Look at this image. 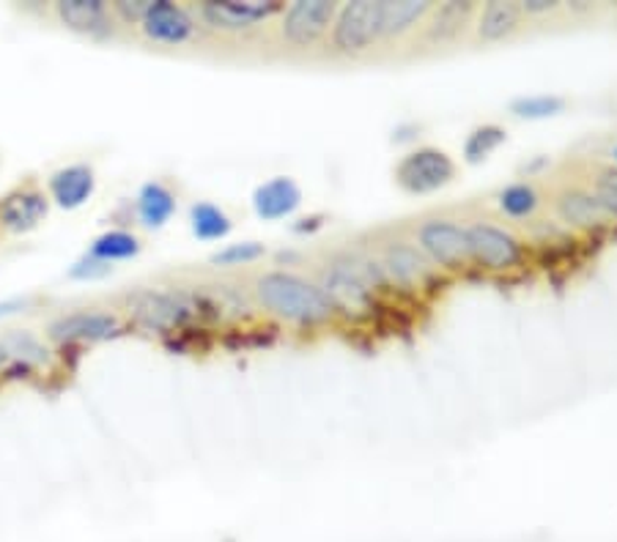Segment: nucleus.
Returning <instances> with one entry per match:
<instances>
[{
    "label": "nucleus",
    "mask_w": 617,
    "mask_h": 542,
    "mask_svg": "<svg viewBox=\"0 0 617 542\" xmlns=\"http://www.w3.org/2000/svg\"><path fill=\"white\" fill-rule=\"evenodd\" d=\"M255 299L275 318L289 324L313 326L335 316V305L324 288L294 272H266L255 279Z\"/></svg>",
    "instance_id": "f257e3e1"
},
{
    "label": "nucleus",
    "mask_w": 617,
    "mask_h": 542,
    "mask_svg": "<svg viewBox=\"0 0 617 542\" xmlns=\"http://www.w3.org/2000/svg\"><path fill=\"white\" fill-rule=\"evenodd\" d=\"M281 0H206L195 6L198 25L223 37H244L281 17Z\"/></svg>",
    "instance_id": "f03ea898"
},
{
    "label": "nucleus",
    "mask_w": 617,
    "mask_h": 542,
    "mask_svg": "<svg viewBox=\"0 0 617 542\" xmlns=\"http://www.w3.org/2000/svg\"><path fill=\"white\" fill-rule=\"evenodd\" d=\"M330 39H333V50L346 58L374 50L382 42L380 0H352V3L337 6Z\"/></svg>",
    "instance_id": "7ed1b4c3"
},
{
    "label": "nucleus",
    "mask_w": 617,
    "mask_h": 542,
    "mask_svg": "<svg viewBox=\"0 0 617 542\" xmlns=\"http://www.w3.org/2000/svg\"><path fill=\"white\" fill-rule=\"evenodd\" d=\"M143 39L154 47H188L195 44L201 37L198 17L192 14L188 6L171 3V0H151L141 25Z\"/></svg>",
    "instance_id": "20e7f679"
},
{
    "label": "nucleus",
    "mask_w": 617,
    "mask_h": 542,
    "mask_svg": "<svg viewBox=\"0 0 617 542\" xmlns=\"http://www.w3.org/2000/svg\"><path fill=\"white\" fill-rule=\"evenodd\" d=\"M337 3L333 0H294L281 14V39L296 50L316 47L333 31Z\"/></svg>",
    "instance_id": "39448f33"
},
{
    "label": "nucleus",
    "mask_w": 617,
    "mask_h": 542,
    "mask_svg": "<svg viewBox=\"0 0 617 542\" xmlns=\"http://www.w3.org/2000/svg\"><path fill=\"white\" fill-rule=\"evenodd\" d=\"M456 176V162L447 156V151L423 145V149L409 151L395 167V181L412 195H426L447 186Z\"/></svg>",
    "instance_id": "423d86ee"
},
{
    "label": "nucleus",
    "mask_w": 617,
    "mask_h": 542,
    "mask_svg": "<svg viewBox=\"0 0 617 542\" xmlns=\"http://www.w3.org/2000/svg\"><path fill=\"white\" fill-rule=\"evenodd\" d=\"M417 249L445 269H462L469 258V231L458 219L434 217L417 227Z\"/></svg>",
    "instance_id": "0eeeda50"
},
{
    "label": "nucleus",
    "mask_w": 617,
    "mask_h": 542,
    "mask_svg": "<svg viewBox=\"0 0 617 542\" xmlns=\"http://www.w3.org/2000/svg\"><path fill=\"white\" fill-rule=\"evenodd\" d=\"M365 266L343 260V264H333L324 272L322 288L335 305V310L343 307L346 313H360L374 305V283L384 279V274H374Z\"/></svg>",
    "instance_id": "6e6552de"
},
{
    "label": "nucleus",
    "mask_w": 617,
    "mask_h": 542,
    "mask_svg": "<svg viewBox=\"0 0 617 542\" xmlns=\"http://www.w3.org/2000/svg\"><path fill=\"white\" fill-rule=\"evenodd\" d=\"M469 231V258L475 264H481L483 269L492 272H505L514 269L522 260L524 249L522 242L505 227L492 225V223H473L467 225Z\"/></svg>",
    "instance_id": "1a4fd4ad"
},
{
    "label": "nucleus",
    "mask_w": 617,
    "mask_h": 542,
    "mask_svg": "<svg viewBox=\"0 0 617 542\" xmlns=\"http://www.w3.org/2000/svg\"><path fill=\"white\" fill-rule=\"evenodd\" d=\"M195 301L184 294H168V290H143L132 296V313L149 329H179L195 316Z\"/></svg>",
    "instance_id": "9d476101"
},
{
    "label": "nucleus",
    "mask_w": 617,
    "mask_h": 542,
    "mask_svg": "<svg viewBox=\"0 0 617 542\" xmlns=\"http://www.w3.org/2000/svg\"><path fill=\"white\" fill-rule=\"evenodd\" d=\"M50 201L33 181L20 184L0 201V231L20 236V233L33 231L44 217H48Z\"/></svg>",
    "instance_id": "9b49d317"
},
{
    "label": "nucleus",
    "mask_w": 617,
    "mask_h": 542,
    "mask_svg": "<svg viewBox=\"0 0 617 542\" xmlns=\"http://www.w3.org/2000/svg\"><path fill=\"white\" fill-rule=\"evenodd\" d=\"M55 14L63 28L91 39H108L115 33V17L102 0H58Z\"/></svg>",
    "instance_id": "f8f14e48"
},
{
    "label": "nucleus",
    "mask_w": 617,
    "mask_h": 542,
    "mask_svg": "<svg viewBox=\"0 0 617 542\" xmlns=\"http://www.w3.org/2000/svg\"><path fill=\"white\" fill-rule=\"evenodd\" d=\"M121 329V320L110 313H69L50 324V337L58 342H78V340H104L113 337Z\"/></svg>",
    "instance_id": "ddd939ff"
},
{
    "label": "nucleus",
    "mask_w": 617,
    "mask_h": 542,
    "mask_svg": "<svg viewBox=\"0 0 617 542\" xmlns=\"http://www.w3.org/2000/svg\"><path fill=\"white\" fill-rule=\"evenodd\" d=\"M302 206V190L296 186L294 178L277 176L266 184H261L253 192V208L261 219L266 223H277V219L291 217L296 208Z\"/></svg>",
    "instance_id": "4468645a"
},
{
    "label": "nucleus",
    "mask_w": 617,
    "mask_h": 542,
    "mask_svg": "<svg viewBox=\"0 0 617 542\" xmlns=\"http://www.w3.org/2000/svg\"><path fill=\"white\" fill-rule=\"evenodd\" d=\"M48 186H50V197L61 208L83 206V203L94 195V186H97L94 167L83 165V162H80V165L61 167V171L52 173Z\"/></svg>",
    "instance_id": "2eb2a0df"
},
{
    "label": "nucleus",
    "mask_w": 617,
    "mask_h": 542,
    "mask_svg": "<svg viewBox=\"0 0 617 542\" xmlns=\"http://www.w3.org/2000/svg\"><path fill=\"white\" fill-rule=\"evenodd\" d=\"M382 272H384V277H390L393 283H398V285L423 283L428 274L426 255H423L415 244L393 242L387 249H384Z\"/></svg>",
    "instance_id": "dca6fc26"
},
{
    "label": "nucleus",
    "mask_w": 617,
    "mask_h": 542,
    "mask_svg": "<svg viewBox=\"0 0 617 542\" xmlns=\"http://www.w3.org/2000/svg\"><path fill=\"white\" fill-rule=\"evenodd\" d=\"M431 11H434V6L426 0H380L382 42L415 31L421 22L428 20Z\"/></svg>",
    "instance_id": "f3484780"
},
{
    "label": "nucleus",
    "mask_w": 617,
    "mask_h": 542,
    "mask_svg": "<svg viewBox=\"0 0 617 542\" xmlns=\"http://www.w3.org/2000/svg\"><path fill=\"white\" fill-rule=\"evenodd\" d=\"M522 9L519 3H503V0H494V3H486L477 14L475 22V33L481 42H505V39L514 37L516 31L522 28Z\"/></svg>",
    "instance_id": "a211bd4d"
},
{
    "label": "nucleus",
    "mask_w": 617,
    "mask_h": 542,
    "mask_svg": "<svg viewBox=\"0 0 617 542\" xmlns=\"http://www.w3.org/2000/svg\"><path fill=\"white\" fill-rule=\"evenodd\" d=\"M135 214L138 223L143 227L160 231V227H165L168 219L176 214V195H173L162 181H149V184H143V190L138 192Z\"/></svg>",
    "instance_id": "6ab92c4d"
},
{
    "label": "nucleus",
    "mask_w": 617,
    "mask_h": 542,
    "mask_svg": "<svg viewBox=\"0 0 617 542\" xmlns=\"http://www.w3.org/2000/svg\"><path fill=\"white\" fill-rule=\"evenodd\" d=\"M555 208L563 223L568 225H598L609 217L601 203L596 201V195L585 190L560 192L555 201Z\"/></svg>",
    "instance_id": "aec40b11"
},
{
    "label": "nucleus",
    "mask_w": 617,
    "mask_h": 542,
    "mask_svg": "<svg viewBox=\"0 0 617 542\" xmlns=\"http://www.w3.org/2000/svg\"><path fill=\"white\" fill-rule=\"evenodd\" d=\"M475 11L473 3H445L439 6V9H434L431 14H434V20L426 25V37L431 42L442 44V42H453V39L458 37V33L464 31V25H467L469 14Z\"/></svg>",
    "instance_id": "412c9836"
},
{
    "label": "nucleus",
    "mask_w": 617,
    "mask_h": 542,
    "mask_svg": "<svg viewBox=\"0 0 617 542\" xmlns=\"http://www.w3.org/2000/svg\"><path fill=\"white\" fill-rule=\"evenodd\" d=\"M190 227L201 242H220V238L229 236L234 223H231V217L223 212V208L214 206V203L201 201V203H192Z\"/></svg>",
    "instance_id": "4be33fe9"
},
{
    "label": "nucleus",
    "mask_w": 617,
    "mask_h": 542,
    "mask_svg": "<svg viewBox=\"0 0 617 542\" xmlns=\"http://www.w3.org/2000/svg\"><path fill=\"white\" fill-rule=\"evenodd\" d=\"M497 208L510 219H527L540 208V195L527 181H516V184L505 186V190L499 192Z\"/></svg>",
    "instance_id": "5701e85b"
},
{
    "label": "nucleus",
    "mask_w": 617,
    "mask_h": 542,
    "mask_svg": "<svg viewBox=\"0 0 617 542\" xmlns=\"http://www.w3.org/2000/svg\"><path fill=\"white\" fill-rule=\"evenodd\" d=\"M138 253H141V238L132 236V233H127V231H110L91 244L89 258L102 260V264L110 266L113 260L135 258Z\"/></svg>",
    "instance_id": "b1692460"
},
{
    "label": "nucleus",
    "mask_w": 617,
    "mask_h": 542,
    "mask_svg": "<svg viewBox=\"0 0 617 542\" xmlns=\"http://www.w3.org/2000/svg\"><path fill=\"white\" fill-rule=\"evenodd\" d=\"M563 110H566V99L555 96V93H529V96H519L510 102V113L527 121L552 119V115H560Z\"/></svg>",
    "instance_id": "393cba45"
},
{
    "label": "nucleus",
    "mask_w": 617,
    "mask_h": 542,
    "mask_svg": "<svg viewBox=\"0 0 617 542\" xmlns=\"http://www.w3.org/2000/svg\"><path fill=\"white\" fill-rule=\"evenodd\" d=\"M508 140V132L497 124H483L477 130L469 132V137L464 140V156H467L469 165H477V162L488 160L499 145Z\"/></svg>",
    "instance_id": "a878e982"
},
{
    "label": "nucleus",
    "mask_w": 617,
    "mask_h": 542,
    "mask_svg": "<svg viewBox=\"0 0 617 542\" xmlns=\"http://www.w3.org/2000/svg\"><path fill=\"white\" fill-rule=\"evenodd\" d=\"M0 354L3 357H17L26 361H48V348L28 331H11L0 340Z\"/></svg>",
    "instance_id": "bb28decb"
},
{
    "label": "nucleus",
    "mask_w": 617,
    "mask_h": 542,
    "mask_svg": "<svg viewBox=\"0 0 617 542\" xmlns=\"http://www.w3.org/2000/svg\"><path fill=\"white\" fill-rule=\"evenodd\" d=\"M264 244L259 242H242V244H229L225 249L212 255V264L218 266H247L255 264L259 258H264Z\"/></svg>",
    "instance_id": "cd10ccee"
},
{
    "label": "nucleus",
    "mask_w": 617,
    "mask_h": 542,
    "mask_svg": "<svg viewBox=\"0 0 617 542\" xmlns=\"http://www.w3.org/2000/svg\"><path fill=\"white\" fill-rule=\"evenodd\" d=\"M593 195H596V201L601 203L609 217H617V167H607V171L598 173Z\"/></svg>",
    "instance_id": "c85d7f7f"
},
{
    "label": "nucleus",
    "mask_w": 617,
    "mask_h": 542,
    "mask_svg": "<svg viewBox=\"0 0 617 542\" xmlns=\"http://www.w3.org/2000/svg\"><path fill=\"white\" fill-rule=\"evenodd\" d=\"M151 0H119V3L110 6L115 22H124V25H141L145 11H149Z\"/></svg>",
    "instance_id": "c756f323"
},
{
    "label": "nucleus",
    "mask_w": 617,
    "mask_h": 542,
    "mask_svg": "<svg viewBox=\"0 0 617 542\" xmlns=\"http://www.w3.org/2000/svg\"><path fill=\"white\" fill-rule=\"evenodd\" d=\"M522 14L527 17H540V14H555L560 9V3H552V0H524L519 3Z\"/></svg>",
    "instance_id": "7c9ffc66"
},
{
    "label": "nucleus",
    "mask_w": 617,
    "mask_h": 542,
    "mask_svg": "<svg viewBox=\"0 0 617 542\" xmlns=\"http://www.w3.org/2000/svg\"><path fill=\"white\" fill-rule=\"evenodd\" d=\"M108 272H110L108 264L89 258V260H80V264L74 266L72 277H97V274H108Z\"/></svg>",
    "instance_id": "2f4dec72"
},
{
    "label": "nucleus",
    "mask_w": 617,
    "mask_h": 542,
    "mask_svg": "<svg viewBox=\"0 0 617 542\" xmlns=\"http://www.w3.org/2000/svg\"><path fill=\"white\" fill-rule=\"evenodd\" d=\"M613 160L617 162V145H615V149H613Z\"/></svg>",
    "instance_id": "473e14b6"
},
{
    "label": "nucleus",
    "mask_w": 617,
    "mask_h": 542,
    "mask_svg": "<svg viewBox=\"0 0 617 542\" xmlns=\"http://www.w3.org/2000/svg\"><path fill=\"white\" fill-rule=\"evenodd\" d=\"M3 359H6V357H3V354H0V361H3Z\"/></svg>",
    "instance_id": "72a5a7b5"
}]
</instances>
